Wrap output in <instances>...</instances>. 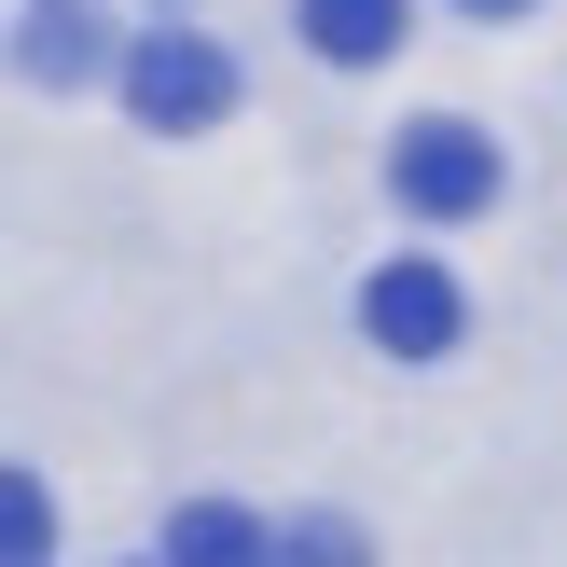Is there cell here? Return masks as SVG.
<instances>
[{
    "label": "cell",
    "instance_id": "3",
    "mask_svg": "<svg viewBox=\"0 0 567 567\" xmlns=\"http://www.w3.org/2000/svg\"><path fill=\"white\" fill-rule=\"evenodd\" d=\"M457 319H471V305H457V277H443V264H374V277H360V332H374L388 360H443V347H457Z\"/></svg>",
    "mask_w": 567,
    "mask_h": 567
},
{
    "label": "cell",
    "instance_id": "8",
    "mask_svg": "<svg viewBox=\"0 0 567 567\" xmlns=\"http://www.w3.org/2000/svg\"><path fill=\"white\" fill-rule=\"evenodd\" d=\"M55 554V498H42V471H0V567H42Z\"/></svg>",
    "mask_w": 567,
    "mask_h": 567
},
{
    "label": "cell",
    "instance_id": "1",
    "mask_svg": "<svg viewBox=\"0 0 567 567\" xmlns=\"http://www.w3.org/2000/svg\"><path fill=\"white\" fill-rule=\"evenodd\" d=\"M111 70H125V111H138L153 138H194V125H221V111H236V55L194 42V28H138Z\"/></svg>",
    "mask_w": 567,
    "mask_h": 567
},
{
    "label": "cell",
    "instance_id": "9",
    "mask_svg": "<svg viewBox=\"0 0 567 567\" xmlns=\"http://www.w3.org/2000/svg\"><path fill=\"white\" fill-rule=\"evenodd\" d=\"M457 14H526V0H457Z\"/></svg>",
    "mask_w": 567,
    "mask_h": 567
},
{
    "label": "cell",
    "instance_id": "5",
    "mask_svg": "<svg viewBox=\"0 0 567 567\" xmlns=\"http://www.w3.org/2000/svg\"><path fill=\"white\" fill-rule=\"evenodd\" d=\"M305 42H319L332 70H374V55L415 42V14H402V0H305Z\"/></svg>",
    "mask_w": 567,
    "mask_h": 567
},
{
    "label": "cell",
    "instance_id": "2",
    "mask_svg": "<svg viewBox=\"0 0 567 567\" xmlns=\"http://www.w3.org/2000/svg\"><path fill=\"white\" fill-rule=\"evenodd\" d=\"M388 181H402L415 221H471V208H498V138L471 125V111H415V125L388 138Z\"/></svg>",
    "mask_w": 567,
    "mask_h": 567
},
{
    "label": "cell",
    "instance_id": "4",
    "mask_svg": "<svg viewBox=\"0 0 567 567\" xmlns=\"http://www.w3.org/2000/svg\"><path fill=\"white\" fill-rule=\"evenodd\" d=\"M14 55H28V83H55V97H70V83H97V70H111V28L83 14V0H42Z\"/></svg>",
    "mask_w": 567,
    "mask_h": 567
},
{
    "label": "cell",
    "instance_id": "6",
    "mask_svg": "<svg viewBox=\"0 0 567 567\" xmlns=\"http://www.w3.org/2000/svg\"><path fill=\"white\" fill-rule=\"evenodd\" d=\"M166 567H264V526L236 498H181L166 513Z\"/></svg>",
    "mask_w": 567,
    "mask_h": 567
},
{
    "label": "cell",
    "instance_id": "7",
    "mask_svg": "<svg viewBox=\"0 0 567 567\" xmlns=\"http://www.w3.org/2000/svg\"><path fill=\"white\" fill-rule=\"evenodd\" d=\"M264 567H374V554H360L347 513H291V526H264Z\"/></svg>",
    "mask_w": 567,
    "mask_h": 567
}]
</instances>
